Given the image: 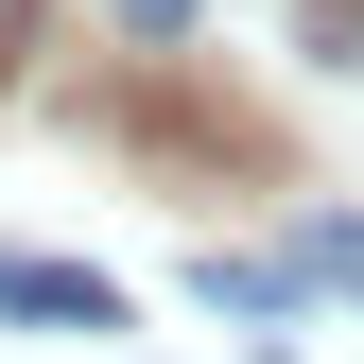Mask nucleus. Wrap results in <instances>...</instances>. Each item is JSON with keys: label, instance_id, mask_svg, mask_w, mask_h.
<instances>
[{"label": "nucleus", "instance_id": "1", "mask_svg": "<svg viewBox=\"0 0 364 364\" xmlns=\"http://www.w3.org/2000/svg\"><path fill=\"white\" fill-rule=\"evenodd\" d=\"M0 312H18V330H122V278H87V260H0Z\"/></svg>", "mask_w": 364, "mask_h": 364}, {"label": "nucleus", "instance_id": "2", "mask_svg": "<svg viewBox=\"0 0 364 364\" xmlns=\"http://www.w3.org/2000/svg\"><path fill=\"white\" fill-rule=\"evenodd\" d=\"M208 295H225V312H260V330H278V312H312V278H295V243H278V260H208Z\"/></svg>", "mask_w": 364, "mask_h": 364}, {"label": "nucleus", "instance_id": "3", "mask_svg": "<svg viewBox=\"0 0 364 364\" xmlns=\"http://www.w3.org/2000/svg\"><path fill=\"white\" fill-rule=\"evenodd\" d=\"M295 278H312V295H364V208H312V225H295Z\"/></svg>", "mask_w": 364, "mask_h": 364}, {"label": "nucleus", "instance_id": "4", "mask_svg": "<svg viewBox=\"0 0 364 364\" xmlns=\"http://www.w3.org/2000/svg\"><path fill=\"white\" fill-rule=\"evenodd\" d=\"M122 35H139V53H173V35H191V0H122Z\"/></svg>", "mask_w": 364, "mask_h": 364}, {"label": "nucleus", "instance_id": "5", "mask_svg": "<svg viewBox=\"0 0 364 364\" xmlns=\"http://www.w3.org/2000/svg\"><path fill=\"white\" fill-rule=\"evenodd\" d=\"M18 53H35V0H0V87H18Z\"/></svg>", "mask_w": 364, "mask_h": 364}]
</instances>
